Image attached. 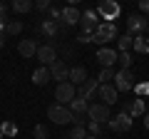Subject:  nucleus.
Listing matches in <instances>:
<instances>
[{
  "instance_id": "23",
  "label": "nucleus",
  "mask_w": 149,
  "mask_h": 139,
  "mask_svg": "<svg viewBox=\"0 0 149 139\" xmlns=\"http://www.w3.org/2000/svg\"><path fill=\"white\" fill-rule=\"evenodd\" d=\"M134 50H137L139 55H147L149 52V38H142V35H137L134 38V45H132Z\"/></svg>"
},
{
  "instance_id": "19",
  "label": "nucleus",
  "mask_w": 149,
  "mask_h": 139,
  "mask_svg": "<svg viewBox=\"0 0 149 139\" xmlns=\"http://www.w3.org/2000/svg\"><path fill=\"white\" fill-rule=\"evenodd\" d=\"M95 90H100V80H87L82 87H77V95L85 97L87 102L92 99V95H95Z\"/></svg>"
},
{
  "instance_id": "32",
  "label": "nucleus",
  "mask_w": 149,
  "mask_h": 139,
  "mask_svg": "<svg viewBox=\"0 0 149 139\" xmlns=\"http://www.w3.org/2000/svg\"><path fill=\"white\" fill-rule=\"evenodd\" d=\"M102 127H104V124H97V122H90V124H87V129L92 132V137H100V134H102Z\"/></svg>"
},
{
  "instance_id": "33",
  "label": "nucleus",
  "mask_w": 149,
  "mask_h": 139,
  "mask_svg": "<svg viewBox=\"0 0 149 139\" xmlns=\"http://www.w3.org/2000/svg\"><path fill=\"white\" fill-rule=\"evenodd\" d=\"M77 42H82V45H90V42H95V35H85V32H82L80 38H77Z\"/></svg>"
},
{
  "instance_id": "29",
  "label": "nucleus",
  "mask_w": 149,
  "mask_h": 139,
  "mask_svg": "<svg viewBox=\"0 0 149 139\" xmlns=\"http://www.w3.org/2000/svg\"><path fill=\"white\" fill-rule=\"evenodd\" d=\"M117 62L122 65V70H129L132 67V55L129 52H117Z\"/></svg>"
},
{
  "instance_id": "38",
  "label": "nucleus",
  "mask_w": 149,
  "mask_h": 139,
  "mask_svg": "<svg viewBox=\"0 0 149 139\" xmlns=\"http://www.w3.org/2000/svg\"><path fill=\"white\" fill-rule=\"evenodd\" d=\"M85 139H100V137H92V134H87V137Z\"/></svg>"
},
{
  "instance_id": "25",
  "label": "nucleus",
  "mask_w": 149,
  "mask_h": 139,
  "mask_svg": "<svg viewBox=\"0 0 149 139\" xmlns=\"http://www.w3.org/2000/svg\"><path fill=\"white\" fill-rule=\"evenodd\" d=\"M10 8H13L15 13H30V10H32V3H30V0H15Z\"/></svg>"
},
{
  "instance_id": "40",
  "label": "nucleus",
  "mask_w": 149,
  "mask_h": 139,
  "mask_svg": "<svg viewBox=\"0 0 149 139\" xmlns=\"http://www.w3.org/2000/svg\"><path fill=\"white\" fill-rule=\"evenodd\" d=\"M62 139H70V137H62Z\"/></svg>"
},
{
  "instance_id": "28",
  "label": "nucleus",
  "mask_w": 149,
  "mask_h": 139,
  "mask_svg": "<svg viewBox=\"0 0 149 139\" xmlns=\"http://www.w3.org/2000/svg\"><path fill=\"white\" fill-rule=\"evenodd\" d=\"M3 30H5V35H20L22 32V22H5V27H3Z\"/></svg>"
},
{
  "instance_id": "13",
  "label": "nucleus",
  "mask_w": 149,
  "mask_h": 139,
  "mask_svg": "<svg viewBox=\"0 0 149 139\" xmlns=\"http://www.w3.org/2000/svg\"><path fill=\"white\" fill-rule=\"evenodd\" d=\"M100 97H102V104H107V107H109V104H114V102H117V97H119V92H117V87L114 85H100Z\"/></svg>"
},
{
  "instance_id": "14",
  "label": "nucleus",
  "mask_w": 149,
  "mask_h": 139,
  "mask_svg": "<svg viewBox=\"0 0 149 139\" xmlns=\"http://www.w3.org/2000/svg\"><path fill=\"white\" fill-rule=\"evenodd\" d=\"M37 40L30 38V40H20V45H17V52H20V57H35L37 55Z\"/></svg>"
},
{
  "instance_id": "7",
  "label": "nucleus",
  "mask_w": 149,
  "mask_h": 139,
  "mask_svg": "<svg viewBox=\"0 0 149 139\" xmlns=\"http://www.w3.org/2000/svg\"><path fill=\"white\" fill-rule=\"evenodd\" d=\"M97 13H100V17H104V22H114L119 17V5L112 3V0H107V3H102L97 8Z\"/></svg>"
},
{
  "instance_id": "17",
  "label": "nucleus",
  "mask_w": 149,
  "mask_h": 139,
  "mask_svg": "<svg viewBox=\"0 0 149 139\" xmlns=\"http://www.w3.org/2000/svg\"><path fill=\"white\" fill-rule=\"evenodd\" d=\"M127 27H129V32H142V30H147L149 27V22H147V17L144 15H129L127 17Z\"/></svg>"
},
{
  "instance_id": "8",
  "label": "nucleus",
  "mask_w": 149,
  "mask_h": 139,
  "mask_svg": "<svg viewBox=\"0 0 149 139\" xmlns=\"http://www.w3.org/2000/svg\"><path fill=\"white\" fill-rule=\"evenodd\" d=\"M97 62L102 65V70H107V67H114V62H117V52L112 47H100L97 50Z\"/></svg>"
},
{
  "instance_id": "11",
  "label": "nucleus",
  "mask_w": 149,
  "mask_h": 139,
  "mask_svg": "<svg viewBox=\"0 0 149 139\" xmlns=\"http://www.w3.org/2000/svg\"><path fill=\"white\" fill-rule=\"evenodd\" d=\"M107 124H109V127L114 129V132H129V129H132V117H129L127 112H119L117 117H114V119H109Z\"/></svg>"
},
{
  "instance_id": "31",
  "label": "nucleus",
  "mask_w": 149,
  "mask_h": 139,
  "mask_svg": "<svg viewBox=\"0 0 149 139\" xmlns=\"http://www.w3.org/2000/svg\"><path fill=\"white\" fill-rule=\"evenodd\" d=\"M134 92H137V95L144 99V97L149 95V82H144V85H134Z\"/></svg>"
},
{
  "instance_id": "6",
  "label": "nucleus",
  "mask_w": 149,
  "mask_h": 139,
  "mask_svg": "<svg viewBox=\"0 0 149 139\" xmlns=\"http://www.w3.org/2000/svg\"><path fill=\"white\" fill-rule=\"evenodd\" d=\"M35 57L42 62V67H50L52 62H57V47H55L52 42L40 45V47H37V55H35Z\"/></svg>"
},
{
  "instance_id": "36",
  "label": "nucleus",
  "mask_w": 149,
  "mask_h": 139,
  "mask_svg": "<svg viewBox=\"0 0 149 139\" xmlns=\"http://www.w3.org/2000/svg\"><path fill=\"white\" fill-rule=\"evenodd\" d=\"M5 38H8V35H5V30H0V47L5 45Z\"/></svg>"
},
{
  "instance_id": "30",
  "label": "nucleus",
  "mask_w": 149,
  "mask_h": 139,
  "mask_svg": "<svg viewBox=\"0 0 149 139\" xmlns=\"http://www.w3.org/2000/svg\"><path fill=\"white\" fill-rule=\"evenodd\" d=\"M32 137H35V139H47L50 132H47V127H45V124H35V129H32Z\"/></svg>"
},
{
  "instance_id": "21",
  "label": "nucleus",
  "mask_w": 149,
  "mask_h": 139,
  "mask_svg": "<svg viewBox=\"0 0 149 139\" xmlns=\"http://www.w3.org/2000/svg\"><path fill=\"white\" fill-rule=\"evenodd\" d=\"M65 27L62 25H57V22H52V20H45L42 25H40V32H42L45 38H55L57 32H62Z\"/></svg>"
},
{
  "instance_id": "1",
  "label": "nucleus",
  "mask_w": 149,
  "mask_h": 139,
  "mask_svg": "<svg viewBox=\"0 0 149 139\" xmlns=\"http://www.w3.org/2000/svg\"><path fill=\"white\" fill-rule=\"evenodd\" d=\"M47 119L50 122H55V124H70L74 119V114L70 112V107H65V104H50L47 107Z\"/></svg>"
},
{
  "instance_id": "35",
  "label": "nucleus",
  "mask_w": 149,
  "mask_h": 139,
  "mask_svg": "<svg viewBox=\"0 0 149 139\" xmlns=\"http://www.w3.org/2000/svg\"><path fill=\"white\" fill-rule=\"evenodd\" d=\"M139 10H142V13H149V0H142V3H139Z\"/></svg>"
},
{
  "instance_id": "3",
  "label": "nucleus",
  "mask_w": 149,
  "mask_h": 139,
  "mask_svg": "<svg viewBox=\"0 0 149 139\" xmlns=\"http://www.w3.org/2000/svg\"><path fill=\"white\" fill-rule=\"evenodd\" d=\"M87 117H90V122L107 124V122H109V107H107V104H102V102H90Z\"/></svg>"
},
{
  "instance_id": "9",
  "label": "nucleus",
  "mask_w": 149,
  "mask_h": 139,
  "mask_svg": "<svg viewBox=\"0 0 149 139\" xmlns=\"http://www.w3.org/2000/svg\"><path fill=\"white\" fill-rule=\"evenodd\" d=\"M50 75H52V80H57V85L70 80V67L65 65V60H57V62L50 65Z\"/></svg>"
},
{
  "instance_id": "22",
  "label": "nucleus",
  "mask_w": 149,
  "mask_h": 139,
  "mask_svg": "<svg viewBox=\"0 0 149 139\" xmlns=\"http://www.w3.org/2000/svg\"><path fill=\"white\" fill-rule=\"evenodd\" d=\"M132 45H134L132 35H119V38H117V50H119V52H129Z\"/></svg>"
},
{
  "instance_id": "10",
  "label": "nucleus",
  "mask_w": 149,
  "mask_h": 139,
  "mask_svg": "<svg viewBox=\"0 0 149 139\" xmlns=\"http://www.w3.org/2000/svg\"><path fill=\"white\" fill-rule=\"evenodd\" d=\"M97 20H100V13H97V10H87V13H82L80 25H82V30H85V35H92V32L97 30Z\"/></svg>"
},
{
  "instance_id": "20",
  "label": "nucleus",
  "mask_w": 149,
  "mask_h": 139,
  "mask_svg": "<svg viewBox=\"0 0 149 139\" xmlns=\"http://www.w3.org/2000/svg\"><path fill=\"white\" fill-rule=\"evenodd\" d=\"M50 80H52V75H50V67H42V65H40V67H37L35 72H32V82H35L37 87L47 85Z\"/></svg>"
},
{
  "instance_id": "27",
  "label": "nucleus",
  "mask_w": 149,
  "mask_h": 139,
  "mask_svg": "<svg viewBox=\"0 0 149 139\" xmlns=\"http://www.w3.org/2000/svg\"><path fill=\"white\" fill-rule=\"evenodd\" d=\"M87 137V127L85 124H74L72 132H70V139H85Z\"/></svg>"
},
{
  "instance_id": "15",
  "label": "nucleus",
  "mask_w": 149,
  "mask_h": 139,
  "mask_svg": "<svg viewBox=\"0 0 149 139\" xmlns=\"http://www.w3.org/2000/svg\"><path fill=\"white\" fill-rule=\"evenodd\" d=\"M87 80H90V77H87V70H85V67H80V65L70 67V80H67V82H72L74 87H82Z\"/></svg>"
},
{
  "instance_id": "5",
  "label": "nucleus",
  "mask_w": 149,
  "mask_h": 139,
  "mask_svg": "<svg viewBox=\"0 0 149 139\" xmlns=\"http://www.w3.org/2000/svg\"><path fill=\"white\" fill-rule=\"evenodd\" d=\"M114 87H117V92L134 90V75H132V70H119V72H114Z\"/></svg>"
},
{
  "instance_id": "12",
  "label": "nucleus",
  "mask_w": 149,
  "mask_h": 139,
  "mask_svg": "<svg viewBox=\"0 0 149 139\" xmlns=\"http://www.w3.org/2000/svg\"><path fill=\"white\" fill-rule=\"evenodd\" d=\"M124 112H127L132 119H134V117H144V114H147V104H144L142 97H137V99H132V102L124 104Z\"/></svg>"
},
{
  "instance_id": "2",
  "label": "nucleus",
  "mask_w": 149,
  "mask_h": 139,
  "mask_svg": "<svg viewBox=\"0 0 149 139\" xmlns=\"http://www.w3.org/2000/svg\"><path fill=\"white\" fill-rule=\"evenodd\" d=\"M117 38H119V35H117V22H100V25H97V30H95V42L104 45V42L117 40Z\"/></svg>"
},
{
  "instance_id": "34",
  "label": "nucleus",
  "mask_w": 149,
  "mask_h": 139,
  "mask_svg": "<svg viewBox=\"0 0 149 139\" xmlns=\"http://www.w3.org/2000/svg\"><path fill=\"white\" fill-rule=\"evenodd\" d=\"M35 8H37V10H50V0H37Z\"/></svg>"
},
{
  "instance_id": "39",
  "label": "nucleus",
  "mask_w": 149,
  "mask_h": 139,
  "mask_svg": "<svg viewBox=\"0 0 149 139\" xmlns=\"http://www.w3.org/2000/svg\"><path fill=\"white\" fill-rule=\"evenodd\" d=\"M0 139H5V137H3V132H0Z\"/></svg>"
},
{
  "instance_id": "41",
  "label": "nucleus",
  "mask_w": 149,
  "mask_h": 139,
  "mask_svg": "<svg viewBox=\"0 0 149 139\" xmlns=\"http://www.w3.org/2000/svg\"><path fill=\"white\" fill-rule=\"evenodd\" d=\"M147 30H149V27H147Z\"/></svg>"
},
{
  "instance_id": "18",
  "label": "nucleus",
  "mask_w": 149,
  "mask_h": 139,
  "mask_svg": "<svg viewBox=\"0 0 149 139\" xmlns=\"http://www.w3.org/2000/svg\"><path fill=\"white\" fill-rule=\"evenodd\" d=\"M80 20H82V13L77 10L74 5H70V8L62 10V22H65V25H77Z\"/></svg>"
},
{
  "instance_id": "4",
  "label": "nucleus",
  "mask_w": 149,
  "mask_h": 139,
  "mask_svg": "<svg viewBox=\"0 0 149 139\" xmlns=\"http://www.w3.org/2000/svg\"><path fill=\"white\" fill-rule=\"evenodd\" d=\"M74 97H77V87H74L72 82H60L57 90H55V99H57V104H70Z\"/></svg>"
},
{
  "instance_id": "26",
  "label": "nucleus",
  "mask_w": 149,
  "mask_h": 139,
  "mask_svg": "<svg viewBox=\"0 0 149 139\" xmlns=\"http://www.w3.org/2000/svg\"><path fill=\"white\" fill-rule=\"evenodd\" d=\"M0 132H3V137H15L17 127H15V122H3L0 124Z\"/></svg>"
},
{
  "instance_id": "37",
  "label": "nucleus",
  "mask_w": 149,
  "mask_h": 139,
  "mask_svg": "<svg viewBox=\"0 0 149 139\" xmlns=\"http://www.w3.org/2000/svg\"><path fill=\"white\" fill-rule=\"evenodd\" d=\"M144 127L149 129V109H147V114H144Z\"/></svg>"
},
{
  "instance_id": "24",
  "label": "nucleus",
  "mask_w": 149,
  "mask_h": 139,
  "mask_svg": "<svg viewBox=\"0 0 149 139\" xmlns=\"http://www.w3.org/2000/svg\"><path fill=\"white\" fill-rule=\"evenodd\" d=\"M97 80H100L102 85H112V82H114V67H107V70H102Z\"/></svg>"
},
{
  "instance_id": "16",
  "label": "nucleus",
  "mask_w": 149,
  "mask_h": 139,
  "mask_svg": "<svg viewBox=\"0 0 149 139\" xmlns=\"http://www.w3.org/2000/svg\"><path fill=\"white\" fill-rule=\"evenodd\" d=\"M87 109H90V102H87L85 97H80V95L74 97L72 102H70V112H72L74 117H85V114H87Z\"/></svg>"
}]
</instances>
